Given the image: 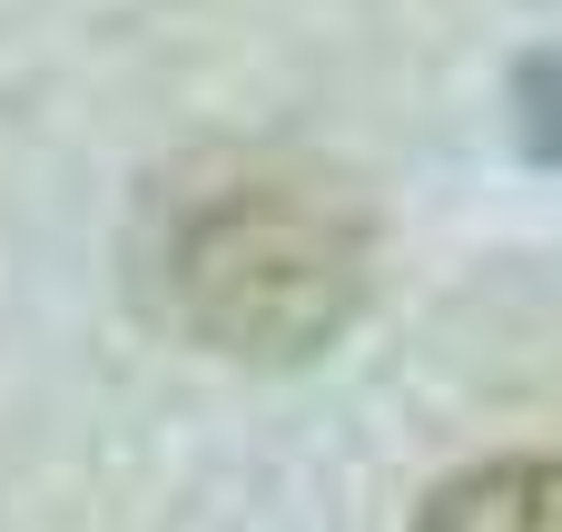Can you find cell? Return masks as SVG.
Listing matches in <instances>:
<instances>
[{"mask_svg": "<svg viewBox=\"0 0 562 532\" xmlns=\"http://www.w3.org/2000/svg\"><path fill=\"white\" fill-rule=\"evenodd\" d=\"M514 128H524V148L543 158V168H562V49H543V59H524L514 69Z\"/></svg>", "mask_w": 562, "mask_h": 532, "instance_id": "3957f363", "label": "cell"}, {"mask_svg": "<svg viewBox=\"0 0 562 532\" xmlns=\"http://www.w3.org/2000/svg\"><path fill=\"white\" fill-rule=\"evenodd\" d=\"M128 296L158 336L227 365H306L375 296L366 197L296 148H188L128 207Z\"/></svg>", "mask_w": 562, "mask_h": 532, "instance_id": "6da1fadb", "label": "cell"}, {"mask_svg": "<svg viewBox=\"0 0 562 532\" xmlns=\"http://www.w3.org/2000/svg\"><path fill=\"white\" fill-rule=\"evenodd\" d=\"M415 532H562V454H504L435 484Z\"/></svg>", "mask_w": 562, "mask_h": 532, "instance_id": "7a4b0ae2", "label": "cell"}]
</instances>
